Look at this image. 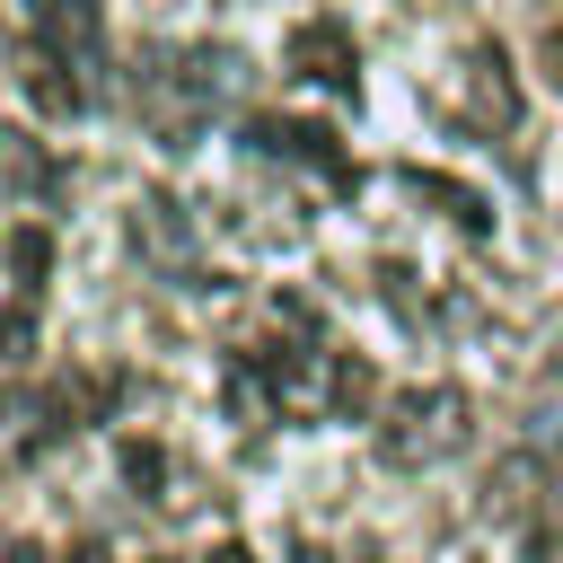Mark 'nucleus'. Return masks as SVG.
Listing matches in <instances>:
<instances>
[{
	"instance_id": "obj_1",
	"label": "nucleus",
	"mask_w": 563,
	"mask_h": 563,
	"mask_svg": "<svg viewBox=\"0 0 563 563\" xmlns=\"http://www.w3.org/2000/svg\"><path fill=\"white\" fill-rule=\"evenodd\" d=\"M466 422H475L466 387H405V396L378 413V466L422 475V466H440V457L466 449Z\"/></svg>"
},
{
	"instance_id": "obj_2",
	"label": "nucleus",
	"mask_w": 563,
	"mask_h": 563,
	"mask_svg": "<svg viewBox=\"0 0 563 563\" xmlns=\"http://www.w3.org/2000/svg\"><path fill=\"white\" fill-rule=\"evenodd\" d=\"M457 123H475V132H519V79H510V53L493 44V35H475L466 53H457Z\"/></svg>"
},
{
	"instance_id": "obj_3",
	"label": "nucleus",
	"mask_w": 563,
	"mask_h": 563,
	"mask_svg": "<svg viewBox=\"0 0 563 563\" xmlns=\"http://www.w3.org/2000/svg\"><path fill=\"white\" fill-rule=\"evenodd\" d=\"M255 158H282V167H308V176H325V194H343L352 185V158H343V141L325 132V123H299V114H246V132H238Z\"/></svg>"
},
{
	"instance_id": "obj_4",
	"label": "nucleus",
	"mask_w": 563,
	"mask_h": 563,
	"mask_svg": "<svg viewBox=\"0 0 563 563\" xmlns=\"http://www.w3.org/2000/svg\"><path fill=\"white\" fill-rule=\"evenodd\" d=\"M70 422H79V413H70V396H62V387H0V475L35 466Z\"/></svg>"
},
{
	"instance_id": "obj_5",
	"label": "nucleus",
	"mask_w": 563,
	"mask_h": 563,
	"mask_svg": "<svg viewBox=\"0 0 563 563\" xmlns=\"http://www.w3.org/2000/svg\"><path fill=\"white\" fill-rule=\"evenodd\" d=\"M26 18H35V44H53L88 88H106V18H97V0H26Z\"/></svg>"
},
{
	"instance_id": "obj_6",
	"label": "nucleus",
	"mask_w": 563,
	"mask_h": 563,
	"mask_svg": "<svg viewBox=\"0 0 563 563\" xmlns=\"http://www.w3.org/2000/svg\"><path fill=\"white\" fill-rule=\"evenodd\" d=\"M290 79H308V88H334L343 106L361 97V53H352V35H343V18H308L299 35H290Z\"/></svg>"
},
{
	"instance_id": "obj_7",
	"label": "nucleus",
	"mask_w": 563,
	"mask_h": 563,
	"mask_svg": "<svg viewBox=\"0 0 563 563\" xmlns=\"http://www.w3.org/2000/svg\"><path fill=\"white\" fill-rule=\"evenodd\" d=\"M132 238H141V255H150L158 273L202 282V255H194V220H185V202H167V194H132Z\"/></svg>"
},
{
	"instance_id": "obj_8",
	"label": "nucleus",
	"mask_w": 563,
	"mask_h": 563,
	"mask_svg": "<svg viewBox=\"0 0 563 563\" xmlns=\"http://www.w3.org/2000/svg\"><path fill=\"white\" fill-rule=\"evenodd\" d=\"M18 79H26L35 114H53V123H62V114H88V106H97V88H88V79H79V70H70V62L53 53V44H26Z\"/></svg>"
},
{
	"instance_id": "obj_9",
	"label": "nucleus",
	"mask_w": 563,
	"mask_h": 563,
	"mask_svg": "<svg viewBox=\"0 0 563 563\" xmlns=\"http://www.w3.org/2000/svg\"><path fill=\"white\" fill-rule=\"evenodd\" d=\"M53 185H62V158H53L35 132L0 123V194H18V202H44Z\"/></svg>"
},
{
	"instance_id": "obj_10",
	"label": "nucleus",
	"mask_w": 563,
	"mask_h": 563,
	"mask_svg": "<svg viewBox=\"0 0 563 563\" xmlns=\"http://www.w3.org/2000/svg\"><path fill=\"white\" fill-rule=\"evenodd\" d=\"M229 413H238L246 431H273V422H282V396H273V378H264V361H255V352L229 369Z\"/></svg>"
},
{
	"instance_id": "obj_11",
	"label": "nucleus",
	"mask_w": 563,
	"mask_h": 563,
	"mask_svg": "<svg viewBox=\"0 0 563 563\" xmlns=\"http://www.w3.org/2000/svg\"><path fill=\"white\" fill-rule=\"evenodd\" d=\"M405 185H413V194H431V202H440V211H449V220H457L466 238H484V229H493L484 194H466V185H440V176H405Z\"/></svg>"
},
{
	"instance_id": "obj_12",
	"label": "nucleus",
	"mask_w": 563,
	"mask_h": 563,
	"mask_svg": "<svg viewBox=\"0 0 563 563\" xmlns=\"http://www.w3.org/2000/svg\"><path fill=\"white\" fill-rule=\"evenodd\" d=\"M44 264H53V238L44 229H9V273H18V299L44 290Z\"/></svg>"
},
{
	"instance_id": "obj_13",
	"label": "nucleus",
	"mask_w": 563,
	"mask_h": 563,
	"mask_svg": "<svg viewBox=\"0 0 563 563\" xmlns=\"http://www.w3.org/2000/svg\"><path fill=\"white\" fill-rule=\"evenodd\" d=\"M123 475H132V484H141L150 501H167V493H158V484H167V466H158V449H123Z\"/></svg>"
},
{
	"instance_id": "obj_14",
	"label": "nucleus",
	"mask_w": 563,
	"mask_h": 563,
	"mask_svg": "<svg viewBox=\"0 0 563 563\" xmlns=\"http://www.w3.org/2000/svg\"><path fill=\"white\" fill-rule=\"evenodd\" d=\"M53 563H114V545H106V537H79V545H62Z\"/></svg>"
},
{
	"instance_id": "obj_15",
	"label": "nucleus",
	"mask_w": 563,
	"mask_h": 563,
	"mask_svg": "<svg viewBox=\"0 0 563 563\" xmlns=\"http://www.w3.org/2000/svg\"><path fill=\"white\" fill-rule=\"evenodd\" d=\"M537 70H545V79H554V88H563V26H554V35H545V44H537Z\"/></svg>"
},
{
	"instance_id": "obj_16",
	"label": "nucleus",
	"mask_w": 563,
	"mask_h": 563,
	"mask_svg": "<svg viewBox=\"0 0 563 563\" xmlns=\"http://www.w3.org/2000/svg\"><path fill=\"white\" fill-rule=\"evenodd\" d=\"M0 563H53V554H44V545H35V537H18V545H9V554H0Z\"/></svg>"
},
{
	"instance_id": "obj_17",
	"label": "nucleus",
	"mask_w": 563,
	"mask_h": 563,
	"mask_svg": "<svg viewBox=\"0 0 563 563\" xmlns=\"http://www.w3.org/2000/svg\"><path fill=\"white\" fill-rule=\"evenodd\" d=\"M211 563H255V554H246V545H220V554H211Z\"/></svg>"
}]
</instances>
